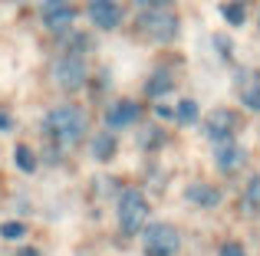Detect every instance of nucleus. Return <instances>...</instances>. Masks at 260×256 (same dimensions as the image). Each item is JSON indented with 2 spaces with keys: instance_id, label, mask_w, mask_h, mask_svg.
<instances>
[{
  "instance_id": "39448f33",
  "label": "nucleus",
  "mask_w": 260,
  "mask_h": 256,
  "mask_svg": "<svg viewBox=\"0 0 260 256\" xmlns=\"http://www.w3.org/2000/svg\"><path fill=\"white\" fill-rule=\"evenodd\" d=\"M142 246H145V256H175L181 250V233L175 230L172 224H148L145 237H142Z\"/></svg>"
},
{
  "instance_id": "f03ea898",
  "label": "nucleus",
  "mask_w": 260,
  "mask_h": 256,
  "mask_svg": "<svg viewBox=\"0 0 260 256\" xmlns=\"http://www.w3.org/2000/svg\"><path fill=\"white\" fill-rule=\"evenodd\" d=\"M139 26H142V33H145L148 39H155V43H172V39L178 36V30H181V23H178L172 7H161V10H142Z\"/></svg>"
},
{
  "instance_id": "6ab92c4d",
  "label": "nucleus",
  "mask_w": 260,
  "mask_h": 256,
  "mask_svg": "<svg viewBox=\"0 0 260 256\" xmlns=\"http://www.w3.org/2000/svg\"><path fill=\"white\" fill-rule=\"evenodd\" d=\"M237 92H241V99H244V105H247V109H257L260 112V82L247 86V89H237Z\"/></svg>"
},
{
  "instance_id": "f257e3e1",
  "label": "nucleus",
  "mask_w": 260,
  "mask_h": 256,
  "mask_svg": "<svg viewBox=\"0 0 260 256\" xmlns=\"http://www.w3.org/2000/svg\"><path fill=\"white\" fill-rule=\"evenodd\" d=\"M43 128L53 141L70 148L76 141H83V135H86V112L79 105H56V109L46 112Z\"/></svg>"
},
{
  "instance_id": "0eeeda50",
  "label": "nucleus",
  "mask_w": 260,
  "mask_h": 256,
  "mask_svg": "<svg viewBox=\"0 0 260 256\" xmlns=\"http://www.w3.org/2000/svg\"><path fill=\"white\" fill-rule=\"evenodd\" d=\"M139 115H142V109L135 99H115L102 118H106V128H128L139 122Z\"/></svg>"
},
{
  "instance_id": "4468645a",
  "label": "nucleus",
  "mask_w": 260,
  "mask_h": 256,
  "mask_svg": "<svg viewBox=\"0 0 260 256\" xmlns=\"http://www.w3.org/2000/svg\"><path fill=\"white\" fill-rule=\"evenodd\" d=\"M198 115H201V109H198L194 99H184V102L175 109V118H178L181 125H194V122H198Z\"/></svg>"
},
{
  "instance_id": "9b49d317",
  "label": "nucleus",
  "mask_w": 260,
  "mask_h": 256,
  "mask_svg": "<svg viewBox=\"0 0 260 256\" xmlns=\"http://www.w3.org/2000/svg\"><path fill=\"white\" fill-rule=\"evenodd\" d=\"M184 197L191 200V204H198V207H217L221 204V191L217 187H211V184H191L188 191H184Z\"/></svg>"
},
{
  "instance_id": "2eb2a0df",
  "label": "nucleus",
  "mask_w": 260,
  "mask_h": 256,
  "mask_svg": "<svg viewBox=\"0 0 260 256\" xmlns=\"http://www.w3.org/2000/svg\"><path fill=\"white\" fill-rule=\"evenodd\" d=\"M13 158H17V167H20L23 174H33V171H37V154H33L26 145H17Z\"/></svg>"
},
{
  "instance_id": "ddd939ff",
  "label": "nucleus",
  "mask_w": 260,
  "mask_h": 256,
  "mask_svg": "<svg viewBox=\"0 0 260 256\" xmlns=\"http://www.w3.org/2000/svg\"><path fill=\"white\" fill-rule=\"evenodd\" d=\"M172 76H168V72H155L152 79H148V86H145V92L152 99H158V96H165V92H172Z\"/></svg>"
},
{
  "instance_id": "a211bd4d",
  "label": "nucleus",
  "mask_w": 260,
  "mask_h": 256,
  "mask_svg": "<svg viewBox=\"0 0 260 256\" xmlns=\"http://www.w3.org/2000/svg\"><path fill=\"white\" fill-rule=\"evenodd\" d=\"M244 200H247V207L260 210V174H254V178H250L247 191H244Z\"/></svg>"
},
{
  "instance_id": "9d476101",
  "label": "nucleus",
  "mask_w": 260,
  "mask_h": 256,
  "mask_svg": "<svg viewBox=\"0 0 260 256\" xmlns=\"http://www.w3.org/2000/svg\"><path fill=\"white\" fill-rule=\"evenodd\" d=\"M237 132V115L231 109H214L208 118V138L211 141H224V138H234Z\"/></svg>"
},
{
  "instance_id": "7ed1b4c3",
  "label": "nucleus",
  "mask_w": 260,
  "mask_h": 256,
  "mask_svg": "<svg viewBox=\"0 0 260 256\" xmlns=\"http://www.w3.org/2000/svg\"><path fill=\"white\" fill-rule=\"evenodd\" d=\"M145 220H148L145 194L135 191V187L122 191V197H119V227H122V233H139L142 227H145Z\"/></svg>"
},
{
  "instance_id": "1a4fd4ad",
  "label": "nucleus",
  "mask_w": 260,
  "mask_h": 256,
  "mask_svg": "<svg viewBox=\"0 0 260 256\" xmlns=\"http://www.w3.org/2000/svg\"><path fill=\"white\" fill-rule=\"evenodd\" d=\"M73 20H76V10H73L70 0H50V4L43 7V23L56 33H63Z\"/></svg>"
},
{
  "instance_id": "5701e85b",
  "label": "nucleus",
  "mask_w": 260,
  "mask_h": 256,
  "mask_svg": "<svg viewBox=\"0 0 260 256\" xmlns=\"http://www.w3.org/2000/svg\"><path fill=\"white\" fill-rule=\"evenodd\" d=\"M0 128H4V132H7V128H13V122H10V115H7V112H0Z\"/></svg>"
},
{
  "instance_id": "4be33fe9",
  "label": "nucleus",
  "mask_w": 260,
  "mask_h": 256,
  "mask_svg": "<svg viewBox=\"0 0 260 256\" xmlns=\"http://www.w3.org/2000/svg\"><path fill=\"white\" fill-rule=\"evenodd\" d=\"M155 115H158V118H175V112L168 109V105H158V109H155Z\"/></svg>"
},
{
  "instance_id": "423d86ee",
  "label": "nucleus",
  "mask_w": 260,
  "mask_h": 256,
  "mask_svg": "<svg viewBox=\"0 0 260 256\" xmlns=\"http://www.w3.org/2000/svg\"><path fill=\"white\" fill-rule=\"evenodd\" d=\"M86 17H89V23L99 26V30H115V26L122 23V7H119V0H89Z\"/></svg>"
},
{
  "instance_id": "dca6fc26",
  "label": "nucleus",
  "mask_w": 260,
  "mask_h": 256,
  "mask_svg": "<svg viewBox=\"0 0 260 256\" xmlns=\"http://www.w3.org/2000/svg\"><path fill=\"white\" fill-rule=\"evenodd\" d=\"M221 10H224V20H228L231 26H241V23H244V17H247V13H244V7L237 4V0H231V4H224Z\"/></svg>"
},
{
  "instance_id": "b1692460",
  "label": "nucleus",
  "mask_w": 260,
  "mask_h": 256,
  "mask_svg": "<svg viewBox=\"0 0 260 256\" xmlns=\"http://www.w3.org/2000/svg\"><path fill=\"white\" fill-rule=\"evenodd\" d=\"M20 256H40L37 250H20Z\"/></svg>"
},
{
  "instance_id": "20e7f679",
  "label": "nucleus",
  "mask_w": 260,
  "mask_h": 256,
  "mask_svg": "<svg viewBox=\"0 0 260 256\" xmlns=\"http://www.w3.org/2000/svg\"><path fill=\"white\" fill-rule=\"evenodd\" d=\"M86 76H89V69H86L83 53H59L56 63H53V79H56V86L66 89V92L83 89Z\"/></svg>"
},
{
  "instance_id": "6e6552de",
  "label": "nucleus",
  "mask_w": 260,
  "mask_h": 256,
  "mask_svg": "<svg viewBox=\"0 0 260 256\" xmlns=\"http://www.w3.org/2000/svg\"><path fill=\"white\" fill-rule=\"evenodd\" d=\"M214 164L221 167L224 174L237 171L244 164V148L237 145L234 138H224V141H214Z\"/></svg>"
},
{
  "instance_id": "f3484780",
  "label": "nucleus",
  "mask_w": 260,
  "mask_h": 256,
  "mask_svg": "<svg viewBox=\"0 0 260 256\" xmlns=\"http://www.w3.org/2000/svg\"><path fill=\"white\" fill-rule=\"evenodd\" d=\"M0 237L4 240H20V237H26V227L20 224V220H7V224H0Z\"/></svg>"
},
{
  "instance_id": "412c9836",
  "label": "nucleus",
  "mask_w": 260,
  "mask_h": 256,
  "mask_svg": "<svg viewBox=\"0 0 260 256\" xmlns=\"http://www.w3.org/2000/svg\"><path fill=\"white\" fill-rule=\"evenodd\" d=\"M217 256H247V253H244V246H241V243H224Z\"/></svg>"
},
{
  "instance_id": "aec40b11",
  "label": "nucleus",
  "mask_w": 260,
  "mask_h": 256,
  "mask_svg": "<svg viewBox=\"0 0 260 256\" xmlns=\"http://www.w3.org/2000/svg\"><path fill=\"white\" fill-rule=\"evenodd\" d=\"M139 10H161V7H172V0H135Z\"/></svg>"
},
{
  "instance_id": "f8f14e48",
  "label": "nucleus",
  "mask_w": 260,
  "mask_h": 256,
  "mask_svg": "<svg viewBox=\"0 0 260 256\" xmlns=\"http://www.w3.org/2000/svg\"><path fill=\"white\" fill-rule=\"evenodd\" d=\"M115 148H119V145H115V138L109 132H102V135H95V138H92V158L95 161H109L115 154Z\"/></svg>"
}]
</instances>
